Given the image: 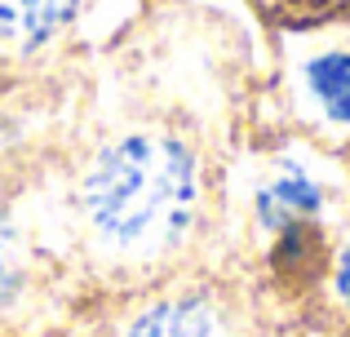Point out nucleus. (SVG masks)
<instances>
[{
	"instance_id": "1",
	"label": "nucleus",
	"mask_w": 350,
	"mask_h": 337,
	"mask_svg": "<svg viewBox=\"0 0 350 337\" xmlns=\"http://www.w3.org/2000/svg\"><path fill=\"white\" fill-rule=\"evenodd\" d=\"M196 160L160 133L120 138L85 178V213L111 249L155 253L182 240L196 217Z\"/></svg>"
},
{
	"instance_id": "2",
	"label": "nucleus",
	"mask_w": 350,
	"mask_h": 337,
	"mask_svg": "<svg viewBox=\"0 0 350 337\" xmlns=\"http://www.w3.org/2000/svg\"><path fill=\"white\" fill-rule=\"evenodd\" d=\"M80 0H0V44L36 49L71 23Z\"/></svg>"
},
{
	"instance_id": "3",
	"label": "nucleus",
	"mask_w": 350,
	"mask_h": 337,
	"mask_svg": "<svg viewBox=\"0 0 350 337\" xmlns=\"http://www.w3.org/2000/svg\"><path fill=\"white\" fill-rule=\"evenodd\" d=\"M315 208H319V187L301 169L275 173L262 187V196H257V213H262V222L275 226V231H284V226H293V222H310Z\"/></svg>"
},
{
	"instance_id": "4",
	"label": "nucleus",
	"mask_w": 350,
	"mask_h": 337,
	"mask_svg": "<svg viewBox=\"0 0 350 337\" xmlns=\"http://www.w3.org/2000/svg\"><path fill=\"white\" fill-rule=\"evenodd\" d=\"M324 235H319L315 222H293L280 231V244H275L271 262L275 271H280L284 280H293V284H306V280L319 275V267H324Z\"/></svg>"
},
{
	"instance_id": "5",
	"label": "nucleus",
	"mask_w": 350,
	"mask_h": 337,
	"mask_svg": "<svg viewBox=\"0 0 350 337\" xmlns=\"http://www.w3.org/2000/svg\"><path fill=\"white\" fill-rule=\"evenodd\" d=\"M124 337H217V320L200 302H164L146 311Z\"/></svg>"
},
{
	"instance_id": "6",
	"label": "nucleus",
	"mask_w": 350,
	"mask_h": 337,
	"mask_svg": "<svg viewBox=\"0 0 350 337\" xmlns=\"http://www.w3.org/2000/svg\"><path fill=\"white\" fill-rule=\"evenodd\" d=\"M310 94L333 120L350 124V53H324L306 67Z\"/></svg>"
},
{
	"instance_id": "7",
	"label": "nucleus",
	"mask_w": 350,
	"mask_h": 337,
	"mask_svg": "<svg viewBox=\"0 0 350 337\" xmlns=\"http://www.w3.org/2000/svg\"><path fill=\"white\" fill-rule=\"evenodd\" d=\"M253 5L262 9V18H271L280 27H310V23H324L328 14H337L346 0H253Z\"/></svg>"
},
{
	"instance_id": "8",
	"label": "nucleus",
	"mask_w": 350,
	"mask_h": 337,
	"mask_svg": "<svg viewBox=\"0 0 350 337\" xmlns=\"http://www.w3.org/2000/svg\"><path fill=\"white\" fill-rule=\"evenodd\" d=\"M18 293V240H14V226L0 217V306Z\"/></svg>"
},
{
	"instance_id": "9",
	"label": "nucleus",
	"mask_w": 350,
	"mask_h": 337,
	"mask_svg": "<svg viewBox=\"0 0 350 337\" xmlns=\"http://www.w3.org/2000/svg\"><path fill=\"white\" fill-rule=\"evenodd\" d=\"M337 293H342V302H350V253L337 262Z\"/></svg>"
}]
</instances>
